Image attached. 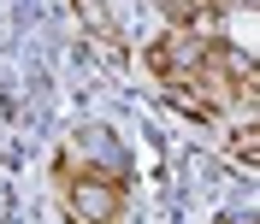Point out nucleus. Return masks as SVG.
I'll return each instance as SVG.
<instances>
[{"instance_id": "f257e3e1", "label": "nucleus", "mask_w": 260, "mask_h": 224, "mask_svg": "<svg viewBox=\"0 0 260 224\" xmlns=\"http://www.w3.org/2000/svg\"><path fill=\"white\" fill-rule=\"evenodd\" d=\"M65 212L77 224H118V212H124V171H77L65 183Z\"/></svg>"}, {"instance_id": "f03ea898", "label": "nucleus", "mask_w": 260, "mask_h": 224, "mask_svg": "<svg viewBox=\"0 0 260 224\" xmlns=\"http://www.w3.org/2000/svg\"><path fill=\"white\" fill-rule=\"evenodd\" d=\"M225 154H231V160H243L248 171H254V165H260V130H254V124H237V130L225 136Z\"/></svg>"}]
</instances>
